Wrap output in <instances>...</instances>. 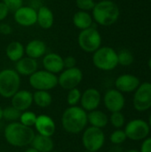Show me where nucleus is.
Wrapping results in <instances>:
<instances>
[{
	"label": "nucleus",
	"instance_id": "1",
	"mask_svg": "<svg viewBox=\"0 0 151 152\" xmlns=\"http://www.w3.org/2000/svg\"><path fill=\"white\" fill-rule=\"evenodd\" d=\"M61 126L70 134H78L87 127V112L79 106H69L61 115Z\"/></svg>",
	"mask_w": 151,
	"mask_h": 152
},
{
	"label": "nucleus",
	"instance_id": "2",
	"mask_svg": "<svg viewBox=\"0 0 151 152\" xmlns=\"http://www.w3.org/2000/svg\"><path fill=\"white\" fill-rule=\"evenodd\" d=\"M36 133L32 127L26 126L19 121L9 123L4 130V137L6 142L16 148L30 145Z\"/></svg>",
	"mask_w": 151,
	"mask_h": 152
},
{
	"label": "nucleus",
	"instance_id": "3",
	"mask_svg": "<svg viewBox=\"0 0 151 152\" xmlns=\"http://www.w3.org/2000/svg\"><path fill=\"white\" fill-rule=\"evenodd\" d=\"M120 15L117 4L111 0H101L95 3L92 10L93 20L101 26H110L117 22Z\"/></svg>",
	"mask_w": 151,
	"mask_h": 152
},
{
	"label": "nucleus",
	"instance_id": "4",
	"mask_svg": "<svg viewBox=\"0 0 151 152\" xmlns=\"http://www.w3.org/2000/svg\"><path fill=\"white\" fill-rule=\"evenodd\" d=\"M20 87V76L12 69L0 71V96L11 99Z\"/></svg>",
	"mask_w": 151,
	"mask_h": 152
},
{
	"label": "nucleus",
	"instance_id": "5",
	"mask_svg": "<svg viewBox=\"0 0 151 152\" xmlns=\"http://www.w3.org/2000/svg\"><path fill=\"white\" fill-rule=\"evenodd\" d=\"M93 63L100 70H113L118 65L117 53L112 47L101 46L93 54Z\"/></svg>",
	"mask_w": 151,
	"mask_h": 152
},
{
	"label": "nucleus",
	"instance_id": "6",
	"mask_svg": "<svg viewBox=\"0 0 151 152\" xmlns=\"http://www.w3.org/2000/svg\"><path fill=\"white\" fill-rule=\"evenodd\" d=\"M29 85L36 91H51L58 86V76L45 69L36 70L28 78Z\"/></svg>",
	"mask_w": 151,
	"mask_h": 152
},
{
	"label": "nucleus",
	"instance_id": "7",
	"mask_svg": "<svg viewBox=\"0 0 151 152\" xmlns=\"http://www.w3.org/2000/svg\"><path fill=\"white\" fill-rule=\"evenodd\" d=\"M105 143V134L102 129L89 126L82 133V144L86 151L98 152Z\"/></svg>",
	"mask_w": 151,
	"mask_h": 152
},
{
	"label": "nucleus",
	"instance_id": "8",
	"mask_svg": "<svg viewBox=\"0 0 151 152\" xmlns=\"http://www.w3.org/2000/svg\"><path fill=\"white\" fill-rule=\"evenodd\" d=\"M77 43L84 52L93 53L101 46V33L93 27L81 30L77 37Z\"/></svg>",
	"mask_w": 151,
	"mask_h": 152
},
{
	"label": "nucleus",
	"instance_id": "9",
	"mask_svg": "<svg viewBox=\"0 0 151 152\" xmlns=\"http://www.w3.org/2000/svg\"><path fill=\"white\" fill-rule=\"evenodd\" d=\"M83 80V72L77 68L64 69L58 77V85L66 91L77 88Z\"/></svg>",
	"mask_w": 151,
	"mask_h": 152
},
{
	"label": "nucleus",
	"instance_id": "10",
	"mask_svg": "<svg viewBox=\"0 0 151 152\" xmlns=\"http://www.w3.org/2000/svg\"><path fill=\"white\" fill-rule=\"evenodd\" d=\"M125 133L127 139L132 141H143L150 134V128L149 124L143 119H133L129 121L125 127Z\"/></svg>",
	"mask_w": 151,
	"mask_h": 152
},
{
	"label": "nucleus",
	"instance_id": "11",
	"mask_svg": "<svg viewBox=\"0 0 151 152\" xmlns=\"http://www.w3.org/2000/svg\"><path fill=\"white\" fill-rule=\"evenodd\" d=\"M133 104L137 111L144 112L151 108V83L144 82L134 91Z\"/></svg>",
	"mask_w": 151,
	"mask_h": 152
},
{
	"label": "nucleus",
	"instance_id": "12",
	"mask_svg": "<svg viewBox=\"0 0 151 152\" xmlns=\"http://www.w3.org/2000/svg\"><path fill=\"white\" fill-rule=\"evenodd\" d=\"M103 103L105 108L111 113L122 111L125 105V99L120 91L117 89L108 90L103 97Z\"/></svg>",
	"mask_w": 151,
	"mask_h": 152
},
{
	"label": "nucleus",
	"instance_id": "13",
	"mask_svg": "<svg viewBox=\"0 0 151 152\" xmlns=\"http://www.w3.org/2000/svg\"><path fill=\"white\" fill-rule=\"evenodd\" d=\"M101 102V94L100 91L96 88H87L82 93L80 104L81 108L85 110L86 112L93 111L97 110Z\"/></svg>",
	"mask_w": 151,
	"mask_h": 152
},
{
	"label": "nucleus",
	"instance_id": "14",
	"mask_svg": "<svg viewBox=\"0 0 151 152\" xmlns=\"http://www.w3.org/2000/svg\"><path fill=\"white\" fill-rule=\"evenodd\" d=\"M37 11L33 6H21L14 12L13 18L16 23L22 27H30L36 23Z\"/></svg>",
	"mask_w": 151,
	"mask_h": 152
},
{
	"label": "nucleus",
	"instance_id": "15",
	"mask_svg": "<svg viewBox=\"0 0 151 152\" xmlns=\"http://www.w3.org/2000/svg\"><path fill=\"white\" fill-rule=\"evenodd\" d=\"M140 85L141 81L139 77L133 74H122L115 81L116 89L121 93H133Z\"/></svg>",
	"mask_w": 151,
	"mask_h": 152
},
{
	"label": "nucleus",
	"instance_id": "16",
	"mask_svg": "<svg viewBox=\"0 0 151 152\" xmlns=\"http://www.w3.org/2000/svg\"><path fill=\"white\" fill-rule=\"evenodd\" d=\"M34 127L38 134L52 137L56 131L54 120L46 114H41L36 117Z\"/></svg>",
	"mask_w": 151,
	"mask_h": 152
},
{
	"label": "nucleus",
	"instance_id": "17",
	"mask_svg": "<svg viewBox=\"0 0 151 152\" xmlns=\"http://www.w3.org/2000/svg\"><path fill=\"white\" fill-rule=\"evenodd\" d=\"M33 104V94L28 90H19L12 98L11 105L20 111L28 110Z\"/></svg>",
	"mask_w": 151,
	"mask_h": 152
},
{
	"label": "nucleus",
	"instance_id": "18",
	"mask_svg": "<svg viewBox=\"0 0 151 152\" xmlns=\"http://www.w3.org/2000/svg\"><path fill=\"white\" fill-rule=\"evenodd\" d=\"M44 69L53 74H60L64 69L63 58L56 53H45L43 58Z\"/></svg>",
	"mask_w": 151,
	"mask_h": 152
},
{
	"label": "nucleus",
	"instance_id": "19",
	"mask_svg": "<svg viewBox=\"0 0 151 152\" xmlns=\"http://www.w3.org/2000/svg\"><path fill=\"white\" fill-rule=\"evenodd\" d=\"M38 64L36 60L28 56L21 58L15 62V70L20 76L29 77L37 70Z\"/></svg>",
	"mask_w": 151,
	"mask_h": 152
},
{
	"label": "nucleus",
	"instance_id": "20",
	"mask_svg": "<svg viewBox=\"0 0 151 152\" xmlns=\"http://www.w3.org/2000/svg\"><path fill=\"white\" fill-rule=\"evenodd\" d=\"M46 45L40 39H33L25 46V54L32 59H39L46 53Z\"/></svg>",
	"mask_w": 151,
	"mask_h": 152
},
{
	"label": "nucleus",
	"instance_id": "21",
	"mask_svg": "<svg viewBox=\"0 0 151 152\" xmlns=\"http://www.w3.org/2000/svg\"><path fill=\"white\" fill-rule=\"evenodd\" d=\"M37 16H36V23L43 29H49L53 27L54 22V16L53 11L44 5H41L38 7Z\"/></svg>",
	"mask_w": 151,
	"mask_h": 152
},
{
	"label": "nucleus",
	"instance_id": "22",
	"mask_svg": "<svg viewBox=\"0 0 151 152\" xmlns=\"http://www.w3.org/2000/svg\"><path fill=\"white\" fill-rule=\"evenodd\" d=\"M87 120L88 124H90L91 126L100 129L106 127L109 124V117L107 116V114L98 109L87 112Z\"/></svg>",
	"mask_w": 151,
	"mask_h": 152
},
{
	"label": "nucleus",
	"instance_id": "23",
	"mask_svg": "<svg viewBox=\"0 0 151 152\" xmlns=\"http://www.w3.org/2000/svg\"><path fill=\"white\" fill-rule=\"evenodd\" d=\"M24 54L25 46L19 41L11 42L5 48V55L12 62H17L24 57Z\"/></svg>",
	"mask_w": 151,
	"mask_h": 152
},
{
	"label": "nucleus",
	"instance_id": "24",
	"mask_svg": "<svg viewBox=\"0 0 151 152\" xmlns=\"http://www.w3.org/2000/svg\"><path fill=\"white\" fill-rule=\"evenodd\" d=\"M30 145L39 152H52L54 148V142L52 137L41 135L38 134L35 135Z\"/></svg>",
	"mask_w": 151,
	"mask_h": 152
},
{
	"label": "nucleus",
	"instance_id": "25",
	"mask_svg": "<svg viewBox=\"0 0 151 152\" xmlns=\"http://www.w3.org/2000/svg\"><path fill=\"white\" fill-rule=\"evenodd\" d=\"M74 26L80 29L84 30L88 28L93 27V19L91 13L89 12H85V11H77L74 15L72 19Z\"/></svg>",
	"mask_w": 151,
	"mask_h": 152
},
{
	"label": "nucleus",
	"instance_id": "26",
	"mask_svg": "<svg viewBox=\"0 0 151 152\" xmlns=\"http://www.w3.org/2000/svg\"><path fill=\"white\" fill-rule=\"evenodd\" d=\"M52 102L53 97L48 91H36L33 94V103L39 108H47Z\"/></svg>",
	"mask_w": 151,
	"mask_h": 152
},
{
	"label": "nucleus",
	"instance_id": "27",
	"mask_svg": "<svg viewBox=\"0 0 151 152\" xmlns=\"http://www.w3.org/2000/svg\"><path fill=\"white\" fill-rule=\"evenodd\" d=\"M20 114H21V111L18 110L12 105L3 109V119H4L5 121L9 123L19 121Z\"/></svg>",
	"mask_w": 151,
	"mask_h": 152
},
{
	"label": "nucleus",
	"instance_id": "28",
	"mask_svg": "<svg viewBox=\"0 0 151 152\" xmlns=\"http://www.w3.org/2000/svg\"><path fill=\"white\" fill-rule=\"evenodd\" d=\"M36 117H37V115L35 112L30 111V110H25V111L21 112L19 122L26 126L32 127V126H34V125L36 123Z\"/></svg>",
	"mask_w": 151,
	"mask_h": 152
},
{
	"label": "nucleus",
	"instance_id": "29",
	"mask_svg": "<svg viewBox=\"0 0 151 152\" xmlns=\"http://www.w3.org/2000/svg\"><path fill=\"white\" fill-rule=\"evenodd\" d=\"M117 59L118 64L122 66H130L134 60L133 53L126 49L121 50L119 53H117Z\"/></svg>",
	"mask_w": 151,
	"mask_h": 152
},
{
	"label": "nucleus",
	"instance_id": "30",
	"mask_svg": "<svg viewBox=\"0 0 151 152\" xmlns=\"http://www.w3.org/2000/svg\"><path fill=\"white\" fill-rule=\"evenodd\" d=\"M109 122H110L112 126L115 128L121 129V127H123L125 124V118L121 111L113 112L109 118Z\"/></svg>",
	"mask_w": 151,
	"mask_h": 152
},
{
	"label": "nucleus",
	"instance_id": "31",
	"mask_svg": "<svg viewBox=\"0 0 151 152\" xmlns=\"http://www.w3.org/2000/svg\"><path fill=\"white\" fill-rule=\"evenodd\" d=\"M81 95L82 93L77 87L69 90L67 94V102L69 106H77V104L80 102Z\"/></svg>",
	"mask_w": 151,
	"mask_h": 152
},
{
	"label": "nucleus",
	"instance_id": "32",
	"mask_svg": "<svg viewBox=\"0 0 151 152\" xmlns=\"http://www.w3.org/2000/svg\"><path fill=\"white\" fill-rule=\"evenodd\" d=\"M127 137L124 130L122 129H116L109 136V141L111 143L115 145H120L126 141Z\"/></svg>",
	"mask_w": 151,
	"mask_h": 152
},
{
	"label": "nucleus",
	"instance_id": "33",
	"mask_svg": "<svg viewBox=\"0 0 151 152\" xmlns=\"http://www.w3.org/2000/svg\"><path fill=\"white\" fill-rule=\"evenodd\" d=\"M76 5L79 11H92L95 5L94 0H76Z\"/></svg>",
	"mask_w": 151,
	"mask_h": 152
},
{
	"label": "nucleus",
	"instance_id": "34",
	"mask_svg": "<svg viewBox=\"0 0 151 152\" xmlns=\"http://www.w3.org/2000/svg\"><path fill=\"white\" fill-rule=\"evenodd\" d=\"M1 2L8 7L9 11L12 12H15L23 5V0H2Z\"/></svg>",
	"mask_w": 151,
	"mask_h": 152
},
{
	"label": "nucleus",
	"instance_id": "35",
	"mask_svg": "<svg viewBox=\"0 0 151 152\" xmlns=\"http://www.w3.org/2000/svg\"><path fill=\"white\" fill-rule=\"evenodd\" d=\"M64 62V69H71L77 67V60L73 56H67L63 58Z\"/></svg>",
	"mask_w": 151,
	"mask_h": 152
},
{
	"label": "nucleus",
	"instance_id": "36",
	"mask_svg": "<svg viewBox=\"0 0 151 152\" xmlns=\"http://www.w3.org/2000/svg\"><path fill=\"white\" fill-rule=\"evenodd\" d=\"M9 12L10 11H9L8 7L3 2L0 1V21L4 20L8 16Z\"/></svg>",
	"mask_w": 151,
	"mask_h": 152
},
{
	"label": "nucleus",
	"instance_id": "37",
	"mask_svg": "<svg viewBox=\"0 0 151 152\" xmlns=\"http://www.w3.org/2000/svg\"><path fill=\"white\" fill-rule=\"evenodd\" d=\"M140 152H151V137H147L145 140H143Z\"/></svg>",
	"mask_w": 151,
	"mask_h": 152
},
{
	"label": "nucleus",
	"instance_id": "38",
	"mask_svg": "<svg viewBox=\"0 0 151 152\" xmlns=\"http://www.w3.org/2000/svg\"><path fill=\"white\" fill-rule=\"evenodd\" d=\"M12 32V28L9 24H7V23L0 24V34H2L4 36H7V35H10Z\"/></svg>",
	"mask_w": 151,
	"mask_h": 152
},
{
	"label": "nucleus",
	"instance_id": "39",
	"mask_svg": "<svg viewBox=\"0 0 151 152\" xmlns=\"http://www.w3.org/2000/svg\"><path fill=\"white\" fill-rule=\"evenodd\" d=\"M24 152H39V151H37L36 149H34L33 147H29V148H28L26 151Z\"/></svg>",
	"mask_w": 151,
	"mask_h": 152
},
{
	"label": "nucleus",
	"instance_id": "40",
	"mask_svg": "<svg viewBox=\"0 0 151 152\" xmlns=\"http://www.w3.org/2000/svg\"><path fill=\"white\" fill-rule=\"evenodd\" d=\"M3 119V108L0 105V121Z\"/></svg>",
	"mask_w": 151,
	"mask_h": 152
},
{
	"label": "nucleus",
	"instance_id": "41",
	"mask_svg": "<svg viewBox=\"0 0 151 152\" xmlns=\"http://www.w3.org/2000/svg\"><path fill=\"white\" fill-rule=\"evenodd\" d=\"M125 152H140V151H137V150H128Z\"/></svg>",
	"mask_w": 151,
	"mask_h": 152
},
{
	"label": "nucleus",
	"instance_id": "42",
	"mask_svg": "<svg viewBox=\"0 0 151 152\" xmlns=\"http://www.w3.org/2000/svg\"><path fill=\"white\" fill-rule=\"evenodd\" d=\"M148 124H149V126H150V128L151 129V115L150 116V118H149V123H148Z\"/></svg>",
	"mask_w": 151,
	"mask_h": 152
},
{
	"label": "nucleus",
	"instance_id": "43",
	"mask_svg": "<svg viewBox=\"0 0 151 152\" xmlns=\"http://www.w3.org/2000/svg\"><path fill=\"white\" fill-rule=\"evenodd\" d=\"M149 68L151 70V57L150 58V60H149Z\"/></svg>",
	"mask_w": 151,
	"mask_h": 152
},
{
	"label": "nucleus",
	"instance_id": "44",
	"mask_svg": "<svg viewBox=\"0 0 151 152\" xmlns=\"http://www.w3.org/2000/svg\"><path fill=\"white\" fill-rule=\"evenodd\" d=\"M52 152H61V151H53Z\"/></svg>",
	"mask_w": 151,
	"mask_h": 152
},
{
	"label": "nucleus",
	"instance_id": "45",
	"mask_svg": "<svg viewBox=\"0 0 151 152\" xmlns=\"http://www.w3.org/2000/svg\"><path fill=\"white\" fill-rule=\"evenodd\" d=\"M86 152H90V151H86Z\"/></svg>",
	"mask_w": 151,
	"mask_h": 152
},
{
	"label": "nucleus",
	"instance_id": "46",
	"mask_svg": "<svg viewBox=\"0 0 151 152\" xmlns=\"http://www.w3.org/2000/svg\"><path fill=\"white\" fill-rule=\"evenodd\" d=\"M0 71H1V69H0Z\"/></svg>",
	"mask_w": 151,
	"mask_h": 152
},
{
	"label": "nucleus",
	"instance_id": "47",
	"mask_svg": "<svg viewBox=\"0 0 151 152\" xmlns=\"http://www.w3.org/2000/svg\"><path fill=\"white\" fill-rule=\"evenodd\" d=\"M150 1H151V0H150Z\"/></svg>",
	"mask_w": 151,
	"mask_h": 152
}]
</instances>
